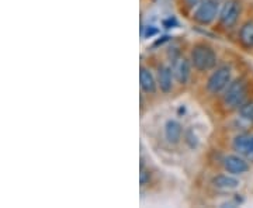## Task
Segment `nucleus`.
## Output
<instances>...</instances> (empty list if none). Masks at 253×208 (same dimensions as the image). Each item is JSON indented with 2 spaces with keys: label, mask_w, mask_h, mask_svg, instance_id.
<instances>
[{
  "label": "nucleus",
  "mask_w": 253,
  "mask_h": 208,
  "mask_svg": "<svg viewBox=\"0 0 253 208\" xmlns=\"http://www.w3.org/2000/svg\"><path fill=\"white\" fill-rule=\"evenodd\" d=\"M190 61L194 69L200 72H207L217 65V54L207 44H197L191 49Z\"/></svg>",
  "instance_id": "1"
},
{
  "label": "nucleus",
  "mask_w": 253,
  "mask_h": 208,
  "mask_svg": "<svg viewBox=\"0 0 253 208\" xmlns=\"http://www.w3.org/2000/svg\"><path fill=\"white\" fill-rule=\"evenodd\" d=\"M224 1L225 0H200L193 13L194 21L201 26L211 24L218 16V13L221 11Z\"/></svg>",
  "instance_id": "2"
},
{
  "label": "nucleus",
  "mask_w": 253,
  "mask_h": 208,
  "mask_svg": "<svg viewBox=\"0 0 253 208\" xmlns=\"http://www.w3.org/2000/svg\"><path fill=\"white\" fill-rule=\"evenodd\" d=\"M248 96V84L244 79L231 82L224 93V104L228 109H241Z\"/></svg>",
  "instance_id": "3"
},
{
  "label": "nucleus",
  "mask_w": 253,
  "mask_h": 208,
  "mask_svg": "<svg viewBox=\"0 0 253 208\" xmlns=\"http://www.w3.org/2000/svg\"><path fill=\"white\" fill-rule=\"evenodd\" d=\"M231 82H232V69L228 65H222L217 68L208 78L207 89L212 94H219L221 91H225Z\"/></svg>",
  "instance_id": "4"
},
{
  "label": "nucleus",
  "mask_w": 253,
  "mask_h": 208,
  "mask_svg": "<svg viewBox=\"0 0 253 208\" xmlns=\"http://www.w3.org/2000/svg\"><path fill=\"white\" fill-rule=\"evenodd\" d=\"M239 14H241L239 0H225L219 11V23L225 28L234 27L239 18Z\"/></svg>",
  "instance_id": "5"
},
{
  "label": "nucleus",
  "mask_w": 253,
  "mask_h": 208,
  "mask_svg": "<svg viewBox=\"0 0 253 208\" xmlns=\"http://www.w3.org/2000/svg\"><path fill=\"white\" fill-rule=\"evenodd\" d=\"M224 167L228 173L239 176L249 170V163L239 155H228L224 159Z\"/></svg>",
  "instance_id": "6"
},
{
  "label": "nucleus",
  "mask_w": 253,
  "mask_h": 208,
  "mask_svg": "<svg viewBox=\"0 0 253 208\" xmlns=\"http://www.w3.org/2000/svg\"><path fill=\"white\" fill-rule=\"evenodd\" d=\"M172 71L174 79L184 84L187 83V81L190 79V71H191V65L186 59V58H181V56H176L173 58V64H172Z\"/></svg>",
  "instance_id": "7"
},
{
  "label": "nucleus",
  "mask_w": 253,
  "mask_h": 208,
  "mask_svg": "<svg viewBox=\"0 0 253 208\" xmlns=\"http://www.w3.org/2000/svg\"><path fill=\"white\" fill-rule=\"evenodd\" d=\"M232 148L236 154L242 155V156H248L253 151V134H239L235 136L234 142H232Z\"/></svg>",
  "instance_id": "8"
},
{
  "label": "nucleus",
  "mask_w": 253,
  "mask_h": 208,
  "mask_svg": "<svg viewBox=\"0 0 253 208\" xmlns=\"http://www.w3.org/2000/svg\"><path fill=\"white\" fill-rule=\"evenodd\" d=\"M139 82H141V89L148 94H152L158 89V81L155 79L154 73L151 72V69L146 66H141Z\"/></svg>",
  "instance_id": "9"
},
{
  "label": "nucleus",
  "mask_w": 253,
  "mask_h": 208,
  "mask_svg": "<svg viewBox=\"0 0 253 208\" xmlns=\"http://www.w3.org/2000/svg\"><path fill=\"white\" fill-rule=\"evenodd\" d=\"M181 134H183V127L179 121L176 120H169L165 124V136L168 139L169 144H177L181 139Z\"/></svg>",
  "instance_id": "10"
},
{
  "label": "nucleus",
  "mask_w": 253,
  "mask_h": 208,
  "mask_svg": "<svg viewBox=\"0 0 253 208\" xmlns=\"http://www.w3.org/2000/svg\"><path fill=\"white\" fill-rule=\"evenodd\" d=\"M173 71L169 66H161L158 71V86L163 93H169L173 87Z\"/></svg>",
  "instance_id": "11"
},
{
  "label": "nucleus",
  "mask_w": 253,
  "mask_h": 208,
  "mask_svg": "<svg viewBox=\"0 0 253 208\" xmlns=\"http://www.w3.org/2000/svg\"><path fill=\"white\" fill-rule=\"evenodd\" d=\"M211 184L215 189H219V190H234V189H236L239 186V180L236 177H234V176L218 174V176H215L211 180Z\"/></svg>",
  "instance_id": "12"
},
{
  "label": "nucleus",
  "mask_w": 253,
  "mask_h": 208,
  "mask_svg": "<svg viewBox=\"0 0 253 208\" xmlns=\"http://www.w3.org/2000/svg\"><path fill=\"white\" fill-rule=\"evenodd\" d=\"M239 40L246 48L253 46V21H246L239 30Z\"/></svg>",
  "instance_id": "13"
},
{
  "label": "nucleus",
  "mask_w": 253,
  "mask_h": 208,
  "mask_svg": "<svg viewBox=\"0 0 253 208\" xmlns=\"http://www.w3.org/2000/svg\"><path fill=\"white\" fill-rule=\"evenodd\" d=\"M239 114L241 118L248 121V123H253V101L245 103L244 106L239 109Z\"/></svg>",
  "instance_id": "14"
},
{
  "label": "nucleus",
  "mask_w": 253,
  "mask_h": 208,
  "mask_svg": "<svg viewBox=\"0 0 253 208\" xmlns=\"http://www.w3.org/2000/svg\"><path fill=\"white\" fill-rule=\"evenodd\" d=\"M156 34H159V28L155 27V26H148L145 28V31H142V36L145 38H151V37L156 36Z\"/></svg>",
  "instance_id": "15"
},
{
  "label": "nucleus",
  "mask_w": 253,
  "mask_h": 208,
  "mask_svg": "<svg viewBox=\"0 0 253 208\" xmlns=\"http://www.w3.org/2000/svg\"><path fill=\"white\" fill-rule=\"evenodd\" d=\"M139 179H141V186H145L149 181V173H148V170H145L144 163H141V174H139Z\"/></svg>",
  "instance_id": "16"
},
{
  "label": "nucleus",
  "mask_w": 253,
  "mask_h": 208,
  "mask_svg": "<svg viewBox=\"0 0 253 208\" xmlns=\"http://www.w3.org/2000/svg\"><path fill=\"white\" fill-rule=\"evenodd\" d=\"M177 20L174 17H169V18H166V20H163V27L165 28H174V27H177Z\"/></svg>",
  "instance_id": "17"
},
{
  "label": "nucleus",
  "mask_w": 253,
  "mask_h": 208,
  "mask_svg": "<svg viewBox=\"0 0 253 208\" xmlns=\"http://www.w3.org/2000/svg\"><path fill=\"white\" fill-rule=\"evenodd\" d=\"M169 40H170V37H169V36H165V37H162V38H161V40H158V41H156V42H155V46L162 45L163 42H166V41H169Z\"/></svg>",
  "instance_id": "18"
},
{
  "label": "nucleus",
  "mask_w": 253,
  "mask_h": 208,
  "mask_svg": "<svg viewBox=\"0 0 253 208\" xmlns=\"http://www.w3.org/2000/svg\"><path fill=\"white\" fill-rule=\"evenodd\" d=\"M246 159H248V161H251V162H253V151L251 152V154L248 155V156H246Z\"/></svg>",
  "instance_id": "19"
}]
</instances>
